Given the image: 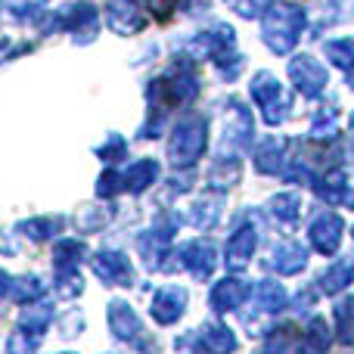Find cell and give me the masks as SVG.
<instances>
[{"instance_id": "6da1fadb", "label": "cell", "mask_w": 354, "mask_h": 354, "mask_svg": "<svg viewBox=\"0 0 354 354\" xmlns=\"http://www.w3.org/2000/svg\"><path fill=\"white\" fill-rule=\"evenodd\" d=\"M205 140H208V122H205V118H202V115L183 118V122L174 128L171 143H168V159H171V165L189 168L202 156Z\"/></svg>"}, {"instance_id": "7a4b0ae2", "label": "cell", "mask_w": 354, "mask_h": 354, "mask_svg": "<svg viewBox=\"0 0 354 354\" xmlns=\"http://www.w3.org/2000/svg\"><path fill=\"white\" fill-rule=\"evenodd\" d=\"M301 25H305V16L292 6H277L268 19H264V41L274 53H286L301 35Z\"/></svg>"}, {"instance_id": "3957f363", "label": "cell", "mask_w": 354, "mask_h": 354, "mask_svg": "<svg viewBox=\"0 0 354 354\" xmlns=\"http://www.w3.org/2000/svg\"><path fill=\"white\" fill-rule=\"evenodd\" d=\"M84 255H87V245L81 243V239H59V245H56V252H53L56 283H59L62 295H68V299L84 289V283H81V277H78V264L84 261Z\"/></svg>"}, {"instance_id": "277c9868", "label": "cell", "mask_w": 354, "mask_h": 354, "mask_svg": "<svg viewBox=\"0 0 354 354\" xmlns=\"http://www.w3.org/2000/svg\"><path fill=\"white\" fill-rule=\"evenodd\" d=\"M252 93H255V100L261 103V112H264V118H268L270 124H280L283 118H286L289 100L283 97L280 84H277L268 72H261L255 81H252Z\"/></svg>"}, {"instance_id": "5b68a950", "label": "cell", "mask_w": 354, "mask_h": 354, "mask_svg": "<svg viewBox=\"0 0 354 354\" xmlns=\"http://www.w3.org/2000/svg\"><path fill=\"white\" fill-rule=\"evenodd\" d=\"M59 28H68L78 44L97 37V10L91 3H72L59 10Z\"/></svg>"}, {"instance_id": "8992f818", "label": "cell", "mask_w": 354, "mask_h": 354, "mask_svg": "<svg viewBox=\"0 0 354 354\" xmlns=\"http://www.w3.org/2000/svg\"><path fill=\"white\" fill-rule=\"evenodd\" d=\"M93 274L106 283V286H131L134 283V268L122 252H100L93 258Z\"/></svg>"}, {"instance_id": "52a82bcc", "label": "cell", "mask_w": 354, "mask_h": 354, "mask_svg": "<svg viewBox=\"0 0 354 354\" xmlns=\"http://www.w3.org/2000/svg\"><path fill=\"white\" fill-rule=\"evenodd\" d=\"M106 19H109V28L115 35H137L143 28V12L137 0H109Z\"/></svg>"}, {"instance_id": "ba28073f", "label": "cell", "mask_w": 354, "mask_h": 354, "mask_svg": "<svg viewBox=\"0 0 354 354\" xmlns=\"http://www.w3.org/2000/svg\"><path fill=\"white\" fill-rule=\"evenodd\" d=\"M109 330H112V336L122 339V342H143V339H147L137 314L131 311V305L122 299H115L109 305Z\"/></svg>"}, {"instance_id": "9c48e42d", "label": "cell", "mask_w": 354, "mask_h": 354, "mask_svg": "<svg viewBox=\"0 0 354 354\" xmlns=\"http://www.w3.org/2000/svg\"><path fill=\"white\" fill-rule=\"evenodd\" d=\"M183 308H187V292H183L180 286H165V289H159L153 299V317H156V324L168 326L180 317Z\"/></svg>"}, {"instance_id": "30bf717a", "label": "cell", "mask_w": 354, "mask_h": 354, "mask_svg": "<svg viewBox=\"0 0 354 354\" xmlns=\"http://www.w3.org/2000/svg\"><path fill=\"white\" fill-rule=\"evenodd\" d=\"M289 78H292V84L299 87L301 93H308V97H314V93L326 84V72L311 56H299V59L289 66Z\"/></svg>"}, {"instance_id": "8fae6325", "label": "cell", "mask_w": 354, "mask_h": 354, "mask_svg": "<svg viewBox=\"0 0 354 354\" xmlns=\"http://www.w3.org/2000/svg\"><path fill=\"white\" fill-rule=\"evenodd\" d=\"M311 239L317 245V252H324V255L336 252L339 239H342V218L339 214H320L311 224Z\"/></svg>"}, {"instance_id": "7c38bea8", "label": "cell", "mask_w": 354, "mask_h": 354, "mask_svg": "<svg viewBox=\"0 0 354 354\" xmlns=\"http://www.w3.org/2000/svg\"><path fill=\"white\" fill-rule=\"evenodd\" d=\"M180 261H183V268L193 270V277L205 280V277L214 270V245H212V243H202V239H196V243H189L187 249L180 252Z\"/></svg>"}, {"instance_id": "4fadbf2b", "label": "cell", "mask_w": 354, "mask_h": 354, "mask_svg": "<svg viewBox=\"0 0 354 354\" xmlns=\"http://www.w3.org/2000/svg\"><path fill=\"white\" fill-rule=\"evenodd\" d=\"M50 324H53V305L50 301H41L37 308H28L25 314H19V330L31 339H41Z\"/></svg>"}, {"instance_id": "5bb4252c", "label": "cell", "mask_w": 354, "mask_h": 354, "mask_svg": "<svg viewBox=\"0 0 354 354\" xmlns=\"http://www.w3.org/2000/svg\"><path fill=\"white\" fill-rule=\"evenodd\" d=\"M252 252H255V230H252V227H243V230L233 233L230 245H227V268H233V270L245 268Z\"/></svg>"}, {"instance_id": "9a60e30c", "label": "cell", "mask_w": 354, "mask_h": 354, "mask_svg": "<svg viewBox=\"0 0 354 354\" xmlns=\"http://www.w3.org/2000/svg\"><path fill=\"white\" fill-rule=\"evenodd\" d=\"M199 345L205 348L208 354H230L236 348V339H233V333L227 330V326L221 324H205L199 330Z\"/></svg>"}, {"instance_id": "2e32d148", "label": "cell", "mask_w": 354, "mask_h": 354, "mask_svg": "<svg viewBox=\"0 0 354 354\" xmlns=\"http://www.w3.org/2000/svg\"><path fill=\"white\" fill-rule=\"evenodd\" d=\"M245 299V283H239V280H221L218 286L212 289V308L218 314H227V311H233V308L239 305V301Z\"/></svg>"}, {"instance_id": "e0dca14e", "label": "cell", "mask_w": 354, "mask_h": 354, "mask_svg": "<svg viewBox=\"0 0 354 354\" xmlns=\"http://www.w3.org/2000/svg\"><path fill=\"white\" fill-rule=\"evenodd\" d=\"M156 177H159V165H156L153 159H143V162H137V165H131L128 171H122V187L128 189V193H143Z\"/></svg>"}, {"instance_id": "ac0fdd59", "label": "cell", "mask_w": 354, "mask_h": 354, "mask_svg": "<svg viewBox=\"0 0 354 354\" xmlns=\"http://www.w3.org/2000/svg\"><path fill=\"white\" fill-rule=\"evenodd\" d=\"M270 268L280 270V274H295V270L305 268V249L299 243H283L280 249L270 255Z\"/></svg>"}, {"instance_id": "d6986e66", "label": "cell", "mask_w": 354, "mask_h": 354, "mask_svg": "<svg viewBox=\"0 0 354 354\" xmlns=\"http://www.w3.org/2000/svg\"><path fill=\"white\" fill-rule=\"evenodd\" d=\"M6 295H10V301H16V305H28V301L41 299L44 289H41V280H37V277L25 274V277H12Z\"/></svg>"}, {"instance_id": "ffe728a7", "label": "cell", "mask_w": 354, "mask_h": 354, "mask_svg": "<svg viewBox=\"0 0 354 354\" xmlns=\"http://www.w3.org/2000/svg\"><path fill=\"white\" fill-rule=\"evenodd\" d=\"M59 230H62V218H31V221L19 224V233L31 236L35 243H47V239H53Z\"/></svg>"}, {"instance_id": "44dd1931", "label": "cell", "mask_w": 354, "mask_h": 354, "mask_svg": "<svg viewBox=\"0 0 354 354\" xmlns=\"http://www.w3.org/2000/svg\"><path fill=\"white\" fill-rule=\"evenodd\" d=\"M283 143H277V140H268V143H261V149H258V168L261 171H268V174H277L280 171V165H283Z\"/></svg>"}, {"instance_id": "7402d4cb", "label": "cell", "mask_w": 354, "mask_h": 354, "mask_svg": "<svg viewBox=\"0 0 354 354\" xmlns=\"http://www.w3.org/2000/svg\"><path fill=\"white\" fill-rule=\"evenodd\" d=\"M218 208H221V202L218 199H199L193 208H189V224H196V227H212L214 221H218Z\"/></svg>"}, {"instance_id": "603a6c76", "label": "cell", "mask_w": 354, "mask_h": 354, "mask_svg": "<svg viewBox=\"0 0 354 354\" xmlns=\"http://www.w3.org/2000/svg\"><path fill=\"white\" fill-rule=\"evenodd\" d=\"M336 320H339V336L342 342H354V295L336 305Z\"/></svg>"}, {"instance_id": "cb8c5ba5", "label": "cell", "mask_w": 354, "mask_h": 354, "mask_svg": "<svg viewBox=\"0 0 354 354\" xmlns=\"http://www.w3.org/2000/svg\"><path fill=\"white\" fill-rule=\"evenodd\" d=\"M351 274H354V261H351V258H345V264H336V268H333L330 274L324 277V283H320V286H324L326 292H336V289L348 286Z\"/></svg>"}, {"instance_id": "d4e9b609", "label": "cell", "mask_w": 354, "mask_h": 354, "mask_svg": "<svg viewBox=\"0 0 354 354\" xmlns=\"http://www.w3.org/2000/svg\"><path fill=\"white\" fill-rule=\"evenodd\" d=\"M97 156H100V159L109 162V168H115L118 162H122L124 156H128V143H124L118 134H112V137H109V143H103V147L97 149Z\"/></svg>"}, {"instance_id": "484cf974", "label": "cell", "mask_w": 354, "mask_h": 354, "mask_svg": "<svg viewBox=\"0 0 354 354\" xmlns=\"http://www.w3.org/2000/svg\"><path fill=\"white\" fill-rule=\"evenodd\" d=\"M292 339H295L292 326H283V330H277L274 336L268 339V348H264V354H295Z\"/></svg>"}, {"instance_id": "4316f807", "label": "cell", "mask_w": 354, "mask_h": 354, "mask_svg": "<svg viewBox=\"0 0 354 354\" xmlns=\"http://www.w3.org/2000/svg\"><path fill=\"white\" fill-rule=\"evenodd\" d=\"M122 171L118 168H106L103 174H100V180H97V196H115V193H122Z\"/></svg>"}, {"instance_id": "83f0119b", "label": "cell", "mask_w": 354, "mask_h": 354, "mask_svg": "<svg viewBox=\"0 0 354 354\" xmlns=\"http://www.w3.org/2000/svg\"><path fill=\"white\" fill-rule=\"evenodd\" d=\"M37 342H41V339H31V336H25L22 330H16L6 339V354H37Z\"/></svg>"}, {"instance_id": "f1b7e54d", "label": "cell", "mask_w": 354, "mask_h": 354, "mask_svg": "<svg viewBox=\"0 0 354 354\" xmlns=\"http://www.w3.org/2000/svg\"><path fill=\"white\" fill-rule=\"evenodd\" d=\"M44 3H47V0H6V12H10L12 19H19V22H22V19L35 16Z\"/></svg>"}, {"instance_id": "f546056e", "label": "cell", "mask_w": 354, "mask_h": 354, "mask_svg": "<svg viewBox=\"0 0 354 354\" xmlns=\"http://www.w3.org/2000/svg\"><path fill=\"white\" fill-rule=\"evenodd\" d=\"M326 53L333 56V62H339L342 68H354V41L348 37V41H342V44H330L326 47Z\"/></svg>"}, {"instance_id": "4dcf8cb0", "label": "cell", "mask_w": 354, "mask_h": 354, "mask_svg": "<svg viewBox=\"0 0 354 354\" xmlns=\"http://www.w3.org/2000/svg\"><path fill=\"white\" fill-rule=\"evenodd\" d=\"M106 221H109V214L97 212V208H84V212H81V218H78V224H81V230H100Z\"/></svg>"}, {"instance_id": "1f68e13d", "label": "cell", "mask_w": 354, "mask_h": 354, "mask_svg": "<svg viewBox=\"0 0 354 354\" xmlns=\"http://www.w3.org/2000/svg\"><path fill=\"white\" fill-rule=\"evenodd\" d=\"M233 6H236V12L239 16H245V19H255L258 12L264 10V6L270 3V0H230Z\"/></svg>"}, {"instance_id": "d6a6232c", "label": "cell", "mask_w": 354, "mask_h": 354, "mask_svg": "<svg viewBox=\"0 0 354 354\" xmlns=\"http://www.w3.org/2000/svg\"><path fill=\"white\" fill-rule=\"evenodd\" d=\"M147 6H149V12H153L159 22H165V19H171L177 0H147Z\"/></svg>"}, {"instance_id": "836d02e7", "label": "cell", "mask_w": 354, "mask_h": 354, "mask_svg": "<svg viewBox=\"0 0 354 354\" xmlns=\"http://www.w3.org/2000/svg\"><path fill=\"white\" fill-rule=\"evenodd\" d=\"M25 50H28V47L10 50V41H3V37H0V62H3V59H10V56H16V53H25Z\"/></svg>"}, {"instance_id": "e575fe53", "label": "cell", "mask_w": 354, "mask_h": 354, "mask_svg": "<svg viewBox=\"0 0 354 354\" xmlns=\"http://www.w3.org/2000/svg\"><path fill=\"white\" fill-rule=\"evenodd\" d=\"M6 289H10V277H6L3 270H0V299L6 295Z\"/></svg>"}]
</instances>
